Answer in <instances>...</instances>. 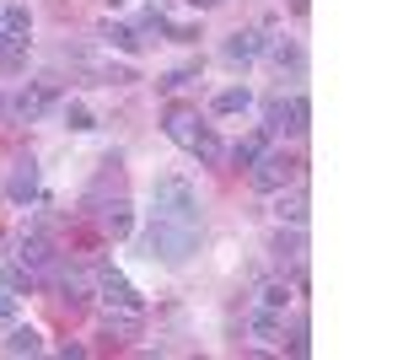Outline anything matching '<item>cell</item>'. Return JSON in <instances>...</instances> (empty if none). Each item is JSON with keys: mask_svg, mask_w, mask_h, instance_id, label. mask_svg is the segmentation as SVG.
<instances>
[{"mask_svg": "<svg viewBox=\"0 0 403 360\" xmlns=\"http://www.w3.org/2000/svg\"><path fill=\"white\" fill-rule=\"evenodd\" d=\"M306 119H312V108H306V97L296 92V97L285 102V97H274L269 102V135H306Z\"/></svg>", "mask_w": 403, "mask_h": 360, "instance_id": "cell-4", "label": "cell"}, {"mask_svg": "<svg viewBox=\"0 0 403 360\" xmlns=\"http://www.w3.org/2000/svg\"><path fill=\"white\" fill-rule=\"evenodd\" d=\"M102 43H113V49H124V54H135V49H140V38H135L129 27H113V22L102 27Z\"/></svg>", "mask_w": 403, "mask_h": 360, "instance_id": "cell-23", "label": "cell"}, {"mask_svg": "<svg viewBox=\"0 0 403 360\" xmlns=\"http://www.w3.org/2000/svg\"><path fill=\"white\" fill-rule=\"evenodd\" d=\"M258 306H269V312H285V306H290V285L285 280H269L258 291Z\"/></svg>", "mask_w": 403, "mask_h": 360, "instance_id": "cell-18", "label": "cell"}, {"mask_svg": "<svg viewBox=\"0 0 403 360\" xmlns=\"http://www.w3.org/2000/svg\"><path fill=\"white\" fill-rule=\"evenodd\" d=\"M65 124H70L76 135H86V129H97V119H92V108H86V102H65Z\"/></svg>", "mask_w": 403, "mask_h": 360, "instance_id": "cell-22", "label": "cell"}, {"mask_svg": "<svg viewBox=\"0 0 403 360\" xmlns=\"http://www.w3.org/2000/svg\"><path fill=\"white\" fill-rule=\"evenodd\" d=\"M6 194H11L17 204H27L33 194H38V161H33V156L17 161V172H11V183H6Z\"/></svg>", "mask_w": 403, "mask_h": 360, "instance_id": "cell-8", "label": "cell"}, {"mask_svg": "<svg viewBox=\"0 0 403 360\" xmlns=\"http://www.w3.org/2000/svg\"><path fill=\"white\" fill-rule=\"evenodd\" d=\"M6 33H11V38H17V33H27V11H22V6H11V11H6Z\"/></svg>", "mask_w": 403, "mask_h": 360, "instance_id": "cell-26", "label": "cell"}, {"mask_svg": "<svg viewBox=\"0 0 403 360\" xmlns=\"http://www.w3.org/2000/svg\"><path fill=\"white\" fill-rule=\"evenodd\" d=\"M43 339L33 334V328H11V339H6V355H38Z\"/></svg>", "mask_w": 403, "mask_h": 360, "instance_id": "cell-16", "label": "cell"}, {"mask_svg": "<svg viewBox=\"0 0 403 360\" xmlns=\"http://www.w3.org/2000/svg\"><path fill=\"white\" fill-rule=\"evenodd\" d=\"M161 33H172L178 43H199V27H194V22H172V27H161Z\"/></svg>", "mask_w": 403, "mask_h": 360, "instance_id": "cell-25", "label": "cell"}, {"mask_svg": "<svg viewBox=\"0 0 403 360\" xmlns=\"http://www.w3.org/2000/svg\"><path fill=\"white\" fill-rule=\"evenodd\" d=\"M263 54V33H231L226 38V60H258Z\"/></svg>", "mask_w": 403, "mask_h": 360, "instance_id": "cell-13", "label": "cell"}, {"mask_svg": "<svg viewBox=\"0 0 403 360\" xmlns=\"http://www.w3.org/2000/svg\"><path fill=\"white\" fill-rule=\"evenodd\" d=\"M167 135H172V140L178 145H194L204 135V124H199V113H194V108H183V102H172V108H167Z\"/></svg>", "mask_w": 403, "mask_h": 360, "instance_id": "cell-6", "label": "cell"}, {"mask_svg": "<svg viewBox=\"0 0 403 360\" xmlns=\"http://www.w3.org/2000/svg\"><path fill=\"white\" fill-rule=\"evenodd\" d=\"M135 334H140V312H129V306H113L102 318V339H135Z\"/></svg>", "mask_w": 403, "mask_h": 360, "instance_id": "cell-11", "label": "cell"}, {"mask_svg": "<svg viewBox=\"0 0 403 360\" xmlns=\"http://www.w3.org/2000/svg\"><path fill=\"white\" fill-rule=\"evenodd\" d=\"M0 318H17V291H0Z\"/></svg>", "mask_w": 403, "mask_h": 360, "instance_id": "cell-27", "label": "cell"}, {"mask_svg": "<svg viewBox=\"0 0 403 360\" xmlns=\"http://www.w3.org/2000/svg\"><path fill=\"white\" fill-rule=\"evenodd\" d=\"M199 237L204 226H183V220H156L151 215V226H145V259H161V263H188L194 253H199Z\"/></svg>", "mask_w": 403, "mask_h": 360, "instance_id": "cell-2", "label": "cell"}, {"mask_svg": "<svg viewBox=\"0 0 403 360\" xmlns=\"http://www.w3.org/2000/svg\"><path fill=\"white\" fill-rule=\"evenodd\" d=\"M108 6H124V0H108Z\"/></svg>", "mask_w": 403, "mask_h": 360, "instance_id": "cell-28", "label": "cell"}, {"mask_svg": "<svg viewBox=\"0 0 403 360\" xmlns=\"http://www.w3.org/2000/svg\"><path fill=\"white\" fill-rule=\"evenodd\" d=\"M296 172H302V167H296V156H285V151H269V145H263L258 161L247 167V178H253V188H258V194H280L285 183H296Z\"/></svg>", "mask_w": 403, "mask_h": 360, "instance_id": "cell-3", "label": "cell"}, {"mask_svg": "<svg viewBox=\"0 0 403 360\" xmlns=\"http://www.w3.org/2000/svg\"><path fill=\"white\" fill-rule=\"evenodd\" d=\"M60 291H65V301H86L92 291H97V275H86V269H65Z\"/></svg>", "mask_w": 403, "mask_h": 360, "instance_id": "cell-14", "label": "cell"}, {"mask_svg": "<svg viewBox=\"0 0 403 360\" xmlns=\"http://www.w3.org/2000/svg\"><path fill=\"white\" fill-rule=\"evenodd\" d=\"M253 108V92L247 86H226L221 97H215V113H247Z\"/></svg>", "mask_w": 403, "mask_h": 360, "instance_id": "cell-15", "label": "cell"}, {"mask_svg": "<svg viewBox=\"0 0 403 360\" xmlns=\"http://www.w3.org/2000/svg\"><path fill=\"white\" fill-rule=\"evenodd\" d=\"M49 253H54V242H49V231H43V226L22 231V242H17V259L27 263V269H43V263H49Z\"/></svg>", "mask_w": 403, "mask_h": 360, "instance_id": "cell-7", "label": "cell"}, {"mask_svg": "<svg viewBox=\"0 0 403 360\" xmlns=\"http://www.w3.org/2000/svg\"><path fill=\"white\" fill-rule=\"evenodd\" d=\"M263 145H269V129H263V135H253V140H237V145H231V161H237V167H253Z\"/></svg>", "mask_w": 403, "mask_h": 360, "instance_id": "cell-19", "label": "cell"}, {"mask_svg": "<svg viewBox=\"0 0 403 360\" xmlns=\"http://www.w3.org/2000/svg\"><path fill=\"white\" fill-rule=\"evenodd\" d=\"M247 334L258 344H280L285 339V322H280V312H269V306H258L253 318H247Z\"/></svg>", "mask_w": 403, "mask_h": 360, "instance_id": "cell-9", "label": "cell"}, {"mask_svg": "<svg viewBox=\"0 0 403 360\" xmlns=\"http://www.w3.org/2000/svg\"><path fill=\"white\" fill-rule=\"evenodd\" d=\"M151 215L156 220H183V226H204L199 188L183 178V172H161V178L151 183Z\"/></svg>", "mask_w": 403, "mask_h": 360, "instance_id": "cell-1", "label": "cell"}, {"mask_svg": "<svg viewBox=\"0 0 403 360\" xmlns=\"http://www.w3.org/2000/svg\"><path fill=\"white\" fill-rule=\"evenodd\" d=\"M274 259H280V269H302L306 263V242H302V226H290V237H274Z\"/></svg>", "mask_w": 403, "mask_h": 360, "instance_id": "cell-10", "label": "cell"}, {"mask_svg": "<svg viewBox=\"0 0 403 360\" xmlns=\"http://www.w3.org/2000/svg\"><path fill=\"white\" fill-rule=\"evenodd\" d=\"M188 151H194V156H199V161H210V167H221V161H226L221 140H215L210 129H204V135H199V140H194V145H188Z\"/></svg>", "mask_w": 403, "mask_h": 360, "instance_id": "cell-21", "label": "cell"}, {"mask_svg": "<svg viewBox=\"0 0 403 360\" xmlns=\"http://www.w3.org/2000/svg\"><path fill=\"white\" fill-rule=\"evenodd\" d=\"M269 54H274V65H290V70H296V76H302V65H306V54H302V43L296 38H285V43H274V49H269Z\"/></svg>", "mask_w": 403, "mask_h": 360, "instance_id": "cell-17", "label": "cell"}, {"mask_svg": "<svg viewBox=\"0 0 403 360\" xmlns=\"http://www.w3.org/2000/svg\"><path fill=\"white\" fill-rule=\"evenodd\" d=\"M274 215H280V220H290V226H306V194H290V199L280 194V204H274Z\"/></svg>", "mask_w": 403, "mask_h": 360, "instance_id": "cell-20", "label": "cell"}, {"mask_svg": "<svg viewBox=\"0 0 403 360\" xmlns=\"http://www.w3.org/2000/svg\"><path fill=\"white\" fill-rule=\"evenodd\" d=\"M6 291H33V269L27 263H11L6 269Z\"/></svg>", "mask_w": 403, "mask_h": 360, "instance_id": "cell-24", "label": "cell"}, {"mask_svg": "<svg viewBox=\"0 0 403 360\" xmlns=\"http://www.w3.org/2000/svg\"><path fill=\"white\" fill-rule=\"evenodd\" d=\"M97 296L108 301V306H129V312H140V306H145V301H140V291L124 280L119 269H108V263L97 269Z\"/></svg>", "mask_w": 403, "mask_h": 360, "instance_id": "cell-5", "label": "cell"}, {"mask_svg": "<svg viewBox=\"0 0 403 360\" xmlns=\"http://www.w3.org/2000/svg\"><path fill=\"white\" fill-rule=\"evenodd\" d=\"M97 215H102V226H108L113 237H129V231H135V215H129V204H124V199L97 204Z\"/></svg>", "mask_w": 403, "mask_h": 360, "instance_id": "cell-12", "label": "cell"}]
</instances>
